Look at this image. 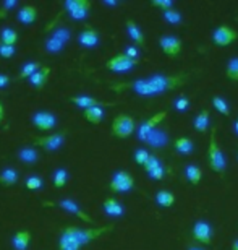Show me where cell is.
<instances>
[{"mask_svg": "<svg viewBox=\"0 0 238 250\" xmlns=\"http://www.w3.org/2000/svg\"><path fill=\"white\" fill-rule=\"evenodd\" d=\"M51 36H52V38H55L57 41H60V42H63V44H67L68 41H70V38H72V31H70L68 28H65V26H58V28L54 29Z\"/></svg>", "mask_w": 238, "mask_h": 250, "instance_id": "obj_37", "label": "cell"}, {"mask_svg": "<svg viewBox=\"0 0 238 250\" xmlns=\"http://www.w3.org/2000/svg\"><path fill=\"white\" fill-rule=\"evenodd\" d=\"M188 106H190V99H188L186 96H180V98H177L175 101H173V109L178 111V112L186 111Z\"/></svg>", "mask_w": 238, "mask_h": 250, "instance_id": "obj_42", "label": "cell"}, {"mask_svg": "<svg viewBox=\"0 0 238 250\" xmlns=\"http://www.w3.org/2000/svg\"><path fill=\"white\" fill-rule=\"evenodd\" d=\"M91 7H92V5H91V2H89V0H67V2L63 3V8L60 10L58 17H62L63 13H68V17H70L72 20L81 21V20H86L89 17V10H91ZM58 17L47 26L49 31L52 29L54 23L57 21Z\"/></svg>", "mask_w": 238, "mask_h": 250, "instance_id": "obj_3", "label": "cell"}, {"mask_svg": "<svg viewBox=\"0 0 238 250\" xmlns=\"http://www.w3.org/2000/svg\"><path fill=\"white\" fill-rule=\"evenodd\" d=\"M112 229H113V224H109V226H102V228H92V229H83V228H76V226H68V228H65V231L79 244V247H83V246H88L89 242L96 241V239L101 237L102 234L112 231Z\"/></svg>", "mask_w": 238, "mask_h": 250, "instance_id": "obj_4", "label": "cell"}, {"mask_svg": "<svg viewBox=\"0 0 238 250\" xmlns=\"http://www.w3.org/2000/svg\"><path fill=\"white\" fill-rule=\"evenodd\" d=\"M185 176L191 186H198L202 177V169L198 164H188V166H185Z\"/></svg>", "mask_w": 238, "mask_h": 250, "instance_id": "obj_26", "label": "cell"}, {"mask_svg": "<svg viewBox=\"0 0 238 250\" xmlns=\"http://www.w3.org/2000/svg\"><path fill=\"white\" fill-rule=\"evenodd\" d=\"M164 117H165V112H159L154 117H151L149 121L143 122L140 127H138V138H140L141 142H146L147 137L156 130V125L161 122Z\"/></svg>", "mask_w": 238, "mask_h": 250, "instance_id": "obj_14", "label": "cell"}, {"mask_svg": "<svg viewBox=\"0 0 238 250\" xmlns=\"http://www.w3.org/2000/svg\"><path fill=\"white\" fill-rule=\"evenodd\" d=\"M193 128H195L198 133L207 132V128H209V111H207V109H202V111L195 117V121H193Z\"/></svg>", "mask_w": 238, "mask_h": 250, "instance_id": "obj_22", "label": "cell"}, {"mask_svg": "<svg viewBox=\"0 0 238 250\" xmlns=\"http://www.w3.org/2000/svg\"><path fill=\"white\" fill-rule=\"evenodd\" d=\"M225 77L229 78L230 82H237L238 83V57H232L230 61L227 62Z\"/></svg>", "mask_w": 238, "mask_h": 250, "instance_id": "obj_34", "label": "cell"}, {"mask_svg": "<svg viewBox=\"0 0 238 250\" xmlns=\"http://www.w3.org/2000/svg\"><path fill=\"white\" fill-rule=\"evenodd\" d=\"M44 49L47 51V54H60L63 49H65V44L57 41L55 38L49 36L46 39V42H44Z\"/></svg>", "mask_w": 238, "mask_h": 250, "instance_id": "obj_32", "label": "cell"}, {"mask_svg": "<svg viewBox=\"0 0 238 250\" xmlns=\"http://www.w3.org/2000/svg\"><path fill=\"white\" fill-rule=\"evenodd\" d=\"M67 138V132H58V133H51L47 137H37L34 142H36L37 146L44 148L46 151H57L63 146Z\"/></svg>", "mask_w": 238, "mask_h": 250, "instance_id": "obj_10", "label": "cell"}, {"mask_svg": "<svg viewBox=\"0 0 238 250\" xmlns=\"http://www.w3.org/2000/svg\"><path fill=\"white\" fill-rule=\"evenodd\" d=\"M3 117H5V107H3V104L0 103V122L3 121Z\"/></svg>", "mask_w": 238, "mask_h": 250, "instance_id": "obj_49", "label": "cell"}, {"mask_svg": "<svg viewBox=\"0 0 238 250\" xmlns=\"http://www.w3.org/2000/svg\"><path fill=\"white\" fill-rule=\"evenodd\" d=\"M17 18H18L19 23L26 24V26L28 24H33L37 18V8L34 7V5H24V7H21L18 10Z\"/></svg>", "mask_w": 238, "mask_h": 250, "instance_id": "obj_19", "label": "cell"}, {"mask_svg": "<svg viewBox=\"0 0 238 250\" xmlns=\"http://www.w3.org/2000/svg\"><path fill=\"white\" fill-rule=\"evenodd\" d=\"M18 159L24 164H34L39 161V153L36 148L24 146L18 151Z\"/></svg>", "mask_w": 238, "mask_h": 250, "instance_id": "obj_23", "label": "cell"}, {"mask_svg": "<svg viewBox=\"0 0 238 250\" xmlns=\"http://www.w3.org/2000/svg\"><path fill=\"white\" fill-rule=\"evenodd\" d=\"M125 56L128 57V59H131V61H138L140 62V49L138 47H135V46H128V47H125Z\"/></svg>", "mask_w": 238, "mask_h": 250, "instance_id": "obj_44", "label": "cell"}, {"mask_svg": "<svg viewBox=\"0 0 238 250\" xmlns=\"http://www.w3.org/2000/svg\"><path fill=\"white\" fill-rule=\"evenodd\" d=\"M18 172L15 171L13 167H5L2 172H0V186L3 187H12L18 182Z\"/></svg>", "mask_w": 238, "mask_h": 250, "instance_id": "obj_25", "label": "cell"}, {"mask_svg": "<svg viewBox=\"0 0 238 250\" xmlns=\"http://www.w3.org/2000/svg\"><path fill=\"white\" fill-rule=\"evenodd\" d=\"M188 250H206V249L200 246V244H190V246H188Z\"/></svg>", "mask_w": 238, "mask_h": 250, "instance_id": "obj_48", "label": "cell"}, {"mask_svg": "<svg viewBox=\"0 0 238 250\" xmlns=\"http://www.w3.org/2000/svg\"><path fill=\"white\" fill-rule=\"evenodd\" d=\"M10 83V77L7 73H0V89L2 88H7Z\"/></svg>", "mask_w": 238, "mask_h": 250, "instance_id": "obj_47", "label": "cell"}, {"mask_svg": "<svg viewBox=\"0 0 238 250\" xmlns=\"http://www.w3.org/2000/svg\"><path fill=\"white\" fill-rule=\"evenodd\" d=\"M238 39V31L234 28H230L229 24H220L216 28V31L212 33V42L219 47H227L230 44H234Z\"/></svg>", "mask_w": 238, "mask_h": 250, "instance_id": "obj_7", "label": "cell"}, {"mask_svg": "<svg viewBox=\"0 0 238 250\" xmlns=\"http://www.w3.org/2000/svg\"><path fill=\"white\" fill-rule=\"evenodd\" d=\"M212 106L216 107V111H219L222 116H230V107H229V103L225 101L224 98L220 96H214L212 98Z\"/></svg>", "mask_w": 238, "mask_h": 250, "instance_id": "obj_36", "label": "cell"}, {"mask_svg": "<svg viewBox=\"0 0 238 250\" xmlns=\"http://www.w3.org/2000/svg\"><path fill=\"white\" fill-rule=\"evenodd\" d=\"M156 202L159 207L162 208H170L173 203H175V195H173L170 190H159L156 193Z\"/></svg>", "mask_w": 238, "mask_h": 250, "instance_id": "obj_29", "label": "cell"}, {"mask_svg": "<svg viewBox=\"0 0 238 250\" xmlns=\"http://www.w3.org/2000/svg\"><path fill=\"white\" fill-rule=\"evenodd\" d=\"M78 44L86 49H92L99 44V33L94 28H86L79 33L78 36Z\"/></svg>", "mask_w": 238, "mask_h": 250, "instance_id": "obj_15", "label": "cell"}, {"mask_svg": "<svg viewBox=\"0 0 238 250\" xmlns=\"http://www.w3.org/2000/svg\"><path fill=\"white\" fill-rule=\"evenodd\" d=\"M193 239L200 244V246H211L212 244V226L204 219H198L193 224L191 229Z\"/></svg>", "mask_w": 238, "mask_h": 250, "instance_id": "obj_9", "label": "cell"}, {"mask_svg": "<svg viewBox=\"0 0 238 250\" xmlns=\"http://www.w3.org/2000/svg\"><path fill=\"white\" fill-rule=\"evenodd\" d=\"M173 148H175L177 153L186 156V154H190L193 151V142L190 138H186V137H180V138H177L175 142H173Z\"/></svg>", "mask_w": 238, "mask_h": 250, "instance_id": "obj_30", "label": "cell"}, {"mask_svg": "<svg viewBox=\"0 0 238 250\" xmlns=\"http://www.w3.org/2000/svg\"><path fill=\"white\" fill-rule=\"evenodd\" d=\"M235 133L238 135V121L235 122Z\"/></svg>", "mask_w": 238, "mask_h": 250, "instance_id": "obj_52", "label": "cell"}, {"mask_svg": "<svg viewBox=\"0 0 238 250\" xmlns=\"http://www.w3.org/2000/svg\"><path fill=\"white\" fill-rule=\"evenodd\" d=\"M217 128L214 127L211 130V137H209V146H207V163H209V167L219 176H224L225 169H227V159L225 154L222 151V148L217 143L216 138Z\"/></svg>", "mask_w": 238, "mask_h": 250, "instance_id": "obj_2", "label": "cell"}, {"mask_svg": "<svg viewBox=\"0 0 238 250\" xmlns=\"http://www.w3.org/2000/svg\"><path fill=\"white\" fill-rule=\"evenodd\" d=\"M191 80V73L188 72H178V73H172V75H165V73H156L151 75L147 78H141V80H135V82H128V83H118L113 84V89H131L140 96H161V94H165L168 91H173V89H178Z\"/></svg>", "mask_w": 238, "mask_h": 250, "instance_id": "obj_1", "label": "cell"}, {"mask_svg": "<svg viewBox=\"0 0 238 250\" xmlns=\"http://www.w3.org/2000/svg\"><path fill=\"white\" fill-rule=\"evenodd\" d=\"M149 151L145 148H140L135 151V163L138 164V166H145V163L147 161V158H149Z\"/></svg>", "mask_w": 238, "mask_h": 250, "instance_id": "obj_41", "label": "cell"}, {"mask_svg": "<svg viewBox=\"0 0 238 250\" xmlns=\"http://www.w3.org/2000/svg\"><path fill=\"white\" fill-rule=\"evenodd\" d=\"M136 130V124L135 119L130 114H118V116L113 119L112 122V133L113 137L117 138H128L135 133Z\"/></svg>", "mask_w": 238, "mask_h": 250, "instance_id": "obj_5", "label": "cell"}, {"mask_svg": "<svg viewBox=\"0 0 238 250\" xmlns=\"http://www.w3.org/2000/svg\"><path fill=\"white\" fill-rule=\"evenodd\" d=\"M15 54H17L15 46H5V44H0V57L2 59H12Z\"/></svg>", "mask_w": 238, "mask_h": 250, "instance_id": "obj_43", "label": "cell"}, {"mask_svg": "<svg viewBox=\"0 0 238 250\" xmlns=\"http://www.w3.org/2000/svg\"><path fill=\"white\" fill-rule=\"evenodd\" d=\"M58 250H81V247H79V244L63 229L62 236L58 239Z\"/></svg>", "mask_w": 238, "mask_h": 250, "instance_id": "obj_27", "label": "cell"}, {"mask_svg": "<svg viewBox=\"0 0 238 250\" xmlns=\"http://www.w3.org/2000/svg\"><path fill=\"white\" fill-rule=\"evenodd\" d=\"M41 67H42L41 62H26V63L23 65L21 72L18 73L17 82H21V80H24V78H29L34 72H37V70L41 68Z\"/></svg>", "mask_w": 238, "mask_h": 250, "instance_id": "obj_31", "label": "cell"}, {"mask_svg": "<svg viewBox=\"0 0 238 250\" xmlns=\"http://www.w3.org/2000/svg\"><path fill=\"white\" fill-rule=\"evenodd\" d=\"M162 17H164V20H165L167 23H170V24H180L182 23V13L178 12L177 8L164 10Z\"/></svg>", "mask_w": 238, "mask_h": 250, "instance_id": "obj_35", "label": "cell"}, {"mask_svg": "<svg viewBox=\"0 0 238 250\" xmlns=\"http://www.w3.org/2000/svg\"><path fill=\"white\" fill-rule=\"evenodd\" d=\"M17 7H18V0H5V2L0 5V20L7 18L10 10H13Z\"/></svg>", "mask_w": 238, "mask_h": 250, "instance_id": "obj_39", "label": "cell"}, {"mask_svg": "<svg viewBox=\"0 0 238 250\" xmlns=\"http://www.w3.org/2000/svg\"><path fill=\"white\" fill-rule=\"evenodd\" d=\"M49 75H51V68L49 67H41L37 70V72H34L31 77H29V83L33 84L36 89H42L46 86L47 80H49Z\"/></svg>", "mask_w": 238, "mask_h": 250, "instance_id": "obj_21", "label": "cell"}, {"mask_svg": "<svg viewBox=\"0 0 238 250\" xmlns=\"http://www.w3.org/2000/svg\"><path fill=\"white\" fill-rule=\"evenodd\" d=\"M232 250H238V239H235V241L232 242Z\"/></svg>", "mask_w": 238, "mask_h": 250, "instance_id": "obj_50", "label": "cell"}, {"mask_svg": "<svg viewBox=\"0 0 238 250\" xmlns=\"http://www.w3.org/2000/svg\"><path fill=\"white\" fill-rule=\"evenodd\" d=\"M161 166H164L161 159H159L157 156H154V154H149V158H147V161L145 163V166H143V167H145L146 172H151L152 169L161 167Z\"/></svg>", "mask_w": 238, "mask_h": 250, "instance_id": "obj_40", "label": "cell"}, {"mask_svg": "<svg viewBox=\"0 0 238 250\" xmlns=\"http://www.w3.org/2000/svg\"><path fill=\"white\" fill-rule=\"evenodd\" d=\"M33 125L41 132H49L57 125V119L54 114L47 112V111H39L33 114Z\"/></svg>", "mask_w": 238, "mask_h": 250, "instance_id": "obj_12", "label": "cell"}, {"mask_svg": "<svg viewBox=\"0 0 238 250\" xmlns=\"http://www.w3.org/2000/svg\"><path fill=\"white\" fill-rule=\"evenodd\" d=\"M164 174H165V169H164V166H161V167L152 169L151 172H147V176L151 179H156V181H161V179H164Z\"/></svg>", "mask_w": 238, "mask_h": 250, "instance_id": "obj_46", "label": "cell"}, {"mask_svg": "<svg viewBox=\"0 0 238 250\" xmlns=\"http://www.w3.org/2000/svg\"><path fill=\"white\" fill-rule=\"evenodd\" d=\"M70 101L75 104V106L81 107V109H89V107H94V106H99V107H104V106H115L113 103H104V101H99V99L92 98V96H72Z\"/></svg>", "mask_w": 238, "mask_h": 250, "instance_id": "obj_16", "label": "cell"}, {"mask_svg": "<svg viewBox=\"0 0 238 250\" xmlns=\"http://www.w3.org/2000/svg\"><path fill=\"white\" fill-rule=\"evenodd\" d=\"M159 46H161L162 52L165 54L167 57L175 59L180 56L183 42L175 34H164V36L159 38Z\"/></svg>", "mask_w": 238, "mask_h": 250, "instance_id": "obj_8", "label": "cell"}, {"mask_svg": "<svg viewBox=\"0 0 238 250\" xmlns=\"http://www.w3.org/2000/svg\"><path fill=\"white\" fill-rule=\"evenodd\" d=\"M138 63H140V62L131 61V59H128L125 54H118V56L109 59L107 63H106V68L110 70V72L122 73V72H130V70L135 68Z\"/></svg>", "mask_w": 238, "mask_h": 250, "instance_id": "obj_11", "label": "cell"}, {"mask_svg": "<svg viewBox=\"0 0 238 250\" xmlns=\"http://www.w3.org/2000/svg\"><path fill=\"white\" fill-rule=\"evenodd\" d=\"M104 5H112V7H113V5H118L117 2H104Z\"/></svg>", "mask_w": 238, "mask_h": 250, "instance_id": "obj_51", "label": "cell"}, {"mask_svg": "<svg viewBox=\"0 0 238 250\" xmlns=\"http://www.w3.org/2000/svg\"><path fill=\"white\" fill-rule=\"evenodd\" d=\"M102 208H104V211H106V214H109V216H112V218H120V216H123V213H125L123 205L113 197H109L104 200Z\"/></svg>", "mask_w": 238, "mask_h": 250, "instance_id": "obj_18", "label": "cell"}, {"mask_svg": "<svg viewBox=\"0 0 238 250\" xmlns=\"http://www.w3.org/2000/svg\"><path fill=\"white\" fill-rule=\"evenodd\" d=\"M55 205H57V207H60L62 209H65L67 213H72L73 216L79 218V219H81V221H84V223H89V224L92 223V218L89 216L88 213H84L83 209H81V207H79V205H78L76 202H73V200H70V198L58 200V202H55Z\"/></svg>", "mask_w": 238, "mask_h": 250, "instance_id": "obj_13", "label": "cell"}, {"mask_svg": "<svg viewBox=\"0 0 238 250\" xmlns=\"http://www.w3.org/2000/svg\"><path fill=\"white\" fill-rule=\"evenodd\" d=\"M42 186H44V181H42V177H39V176H29L26 177V181H24V187L28 190H37Z\"/></svg>", "mask_w": 238, "mask_h": 250, "instance_id": "obj_38", "label": "cell"}, {"mask_svg": "<svg viewBox=\"0 0 238 250\" xmlns=\"http://www.w3.org/2000/svg\"><path fill=\"white\" fill-rule=\"evenodd\" d=\"M110 190L113 193H125L135 187V179L128 171H117L112 176L110 181Z\"/></svg>", "mask_w": 238, "mask_h": 250, "instance_id": "obj_6", "label": "cell"}, {"mask_svg": "<svg viewBox=\"0 0 238 250\" xmlns=\"http://www.w3.org/2000/svg\"><path fill=\"white\" fill-rule=\"evenodd\" d=\"M127 31H128V36L133 39V42L138 44V47L146 46V38L135 20H127Z\"/></svg>", "mask_w": 238, "mask_h": 250, "instance_id": "obj_17", "label": "cell"}, {"mask_svg": "<svg viewBox=\"0 0 238 250\" xmlns=\"http://www.w3.org/2000/svg\"><path fill=\"white\" fill-rule=\"evenodd\" d=\"M151 5H152V7L162 8V12H164V10L173 8V2H172V0H152Z\"/></svg>", "mask_w": 238, "mask_h": 250, "instance_id": "obj_45", "label": "cell"}, {"mask_svg": "<svg viewBox=\"0 0 238 250\" xmlns=\"http://www.w3.org/2000/svg\"><path fill=\"white\" fill-rule=\"evenodd\" d=\"M67 181H68V172L67 169L63 167H58L52 176V184L55 188H62L63 186H67Z\"/></svg>", "mask_w": 238, "mask_h": 250, "instance_id": "obj_33", "label": "cell"}, {"mask_svg": "<svg viewBox=\"0 0 238 250\" xmlns=\"http://www.w3.org/2000/svg\"><path fill=\"white\" fill-rule=\"evenodd\" d=\"M31 232L28 229H23V231H17L12 239V246L15 250H26L31 244Z\"/></svg>", "mask_w": 238, "mask_h": 250, "instance_id": "obj_20", "label": "cell"}, {"mask_svg": "<svg viewBox=\"0 0 238 250\" xmlns=\"http://www.w3.org/2000/svg\"><path fill=\"white\" fill-rule=\"evenodd\" d=\"M83 117L86 119V121H88L89 124L97 125V124H101V122H102V119H104V109H102V107H99V106L84 109Z\"/></svg>", "mask_w": 238, "mask_h": 250, "instance_id": "obj_24", "label": "cell"}, {"mask_svg": "<svg viewBox=\"0 0 238 250\" xmlns=\"http://www.w3.org/2000/svg\"><path fill=\"white\" fill-rule=\"evenodd\" d=\"M18 41V33L15 31L13 28L5 26L0 29V44H5V46H15Z\"/></svg>", "mask_w": 238, "mask_h": 250, "instance_id": "obj_28", "label": "cell"}]
</instances>
